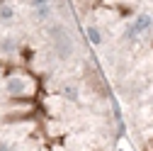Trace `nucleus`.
<instances>
[{
    "label": "nucleus",
    "instance_id": "obj_1",
    "mask_svg": "<svg viewBox=\"0 0 153 151\" xmlns=\"http://www.w3.org/2000/svg\"><path fill=\"white\" fill-rule=\"evenodd\" d=\"M119 134L71 0H0V151H117Z\"/></svg>",
    "mask_w": 153,
    "mask_h": 151
},
{
    "label": "nucleus",
    "instance_id": "obj_2",
    "mask_svg": "<svg viewBox=\"0 0 153 151\" xmlns=\"http://www.w3.org/2000/svg\"><path fill=\"white\" fill-rule=\"evenodd\" d=\"M134 151H153V0H71Z\"/></svg>",
    "mask_w": 153,
    "mask_h": 151
}]
</instances>
